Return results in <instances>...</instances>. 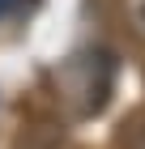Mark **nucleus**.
Segmentation results:
<instances>
[{
    "instance_id": "20e7f679",
    "label": "nucleus",
    "mask_w": 145,
    "mask_h": 149,
    "mask_svg": "<svg viewBox=\"0 0 145 149\" xmlns=\"http://www.w3.org/2000/svg\"><path fill=\"white\" fill-rule=\"evenodd\" d=\"M4 13H13V0H0V17H4Z\"/></svg>"
},
{
    "instance_id": "f257e3e1",
    "label": "nucleus",
    "mask_w": 145,
    "mask_h": 149,
    "mask_svg": "<svg viewBox=\"0 0 145 149\" xmlns=\"http://www.w3.org/2000/svg\"><path fill=\"white\" fill-rule=\"evenodd\" d=\"M115 85V56H107L102 47H85L81 56L64 64V98L77 115H94Z\"/></svg>"
},
{
    "instance_id": "7ed1b4c3",
    "label": "nucleus",
    "mask_w": 145,
    "mask_h": 149,
    "mask_svg": "<svg viewBox=\"0 0 145 149\" xmlns=\"http://www.w3.org/2000/svg\"><path fill=\"white\" fill-rule=\"evenodd\" d=\"M120 149H145V115L124 132V145H120Z\"/></svg>"
},
{
    "instance_id": "f03ea898",
    "label": "nucleus",
    "mask_w": 145,
    "mask_h": 149,
    "mask_svg": "<svg viewBox=\"0 0 145 149\" xmlns=\"http://www.w3.org/2000/svg\"><path fill=\"white\" fill-rule=\"evenodd\" d=\"M120 13H124L128 34H132L137 43H145V0H124V4H120Z\"/></svg>"
}]
</instances>
